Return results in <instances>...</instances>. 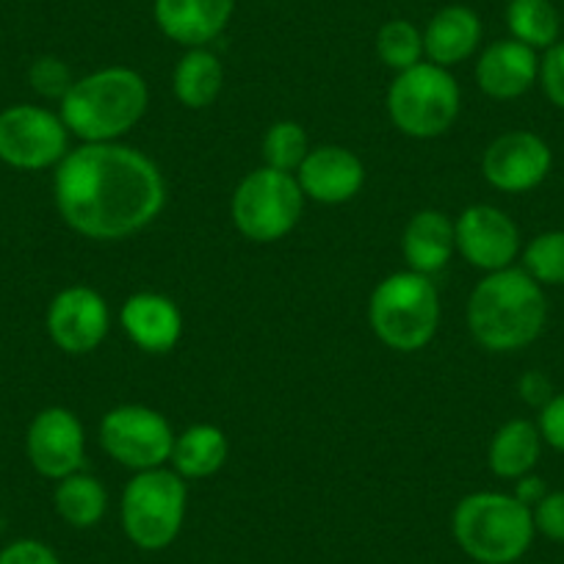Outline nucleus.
I'll return each instance as SVG.
<instances>
[{"mask_svg":"<svg viewBox=\"0 0 564 564\" xmlns=\"http://www.w3.org/2000/svg\"><path fill=\"white\" fill-rule=\"evenodd\" d=\"M238 0H155L153 18L166 40L183 47H208L236 14Z\"/></svg>","mask_w":564,"mask_h":564,"instance_id":"f3484780","label":"nucleus"},{"mask_svg":"<svg viewBox=\"0 0 564 564\" xmlns=\"http://www.w3.org/2000/svg\"><path fill=\"white\" fill-rule=\"evenodd\" d=\"M29 80H31V89H34L36 95L47 97V100H62V97L69 91V86L75 84L73 69L56 56L36 58L29 69Z\"/></svg>","mask_w":564,"mask_h":564,"instance_id":"c85d7f7f","label":"nucleus"},{"mask_svg":"<svg viewBox=\"0 0 564 564\" xmlns=\"http://www.w3.org/2000/svg\"><path fill=\"white\" fill-rule=\"evenodd\" d=\"M540 86L547 100L564 111V42L547 47L540 58Z\"/></svg>","mask_w":564,"mask_h":564,"instance_id":"c756f323","label":"nucleus"},{"mask_svg":"<svg viewBox=\"0 0 564 564\" xmlns=\"http://www.w3.org/2000/svg\"><path fill=\"white\" fill-rule=\"evenodd\" d=\"M108 305L100 291L89 285H69L53 296L47 307V333L67 355H89L108 338Z\"/></svg>","mask_w":564,"mask_h":564,"instance_id":"ddd939ff","label":"nucleus"},{"mask_svg":"<svg viewBox=\"0 0 564 564\" xmlns=\"http://www.w3.org/2000/svg\"><path fill=\"white\" fill-rule=\"evenodd\" d=\"M53 197L75 232L91 241H122L159 219L166 181L141 150L102 141L64 155L53 177Z\"/></svg>","mask_w":564,"mask_h":564,"instance_id":"f257e3e1","label":"nucleus"},{"mask_svg":"<svg viewBox=\"0 0 564 564\" xmlns=\"http://www.w3.org/2000/svg\"><path fill=\"white\" fill-rule=\"evenodd\" d=\"M0 564H62V558L40 540H14L0 551Z\"/></svg>","mask_w":564,"mask_h":564,"instance_id":"2f4dec72","label":"nucleus"},{"mask_svg":"<svg viewBox=\"0 0 564 564\" xmlns=\"http://www.w3.org/2000/svg\"><path fill=\"white\" fill-rule=\"evenodd\" d=\"M221 86H225V67L208 47H188L172 73L175 97L192 111L214 106L216 97L221 95Z\"/></svg>","mask_w":564,"mask_h":564,"instance_id":"4be33fe9","label":"nucleus"},{"mask_svg":"<svg viewBox=\"0 0 564 564\" xmlns=\"http://www.w3.org/2000/svg\"><path fill=\"white\" fill-rule=\"evenodd\" d=\"M553 153L542 135L531 130H509L490 141L481 155V175L503 194H525L551 175Z\"/></svg>","mask_w":564,"mask_h":564,"instance_id":"9b49d317","label":"nucleus"},{"mask_svg":"<svg viewBox=\"0 0 564 564\" xmlns=\"http://www.w3.org/2000/svg\"><path fill=\"white\" fill-rule=\"evenodd\" d=\"M457 232V252L474 269L501 271L518 260L520 230L512 216L503 214L496 205H470L454 221Z\"/></svg>","mask_w":564,"mask_h":564,"instance_id":"4468645a","label":"nucleus"},{"mask_svg":"<svg viewBox=\"0 0 564 564\" xmlns=\"http://www.w3.org/2000/svg\"><path fill=\"white\" fill-rule=\"evenodd\" d=\"M69 130L62 117L40 106L0 111V161L14 170L40 172L62 164L69 153Z\"/></svg>","mask_w":564,"mask_h":564,"instance_id":"9d476101","label":"nucleus"},{"mask_svg":"<svg viewBox=\"0 0 564 564\" xmlns=\"http://www.w3.org/2000/svg\"><path fill=\"white\" fill-rule=\"evenodd\" d=\"M53 507H56L58 518L73 529H91L106 514L108 492L95 476L78 470L58 481L56 492H53Z\"/></svg>","mask_w":564,"mask_h":564,"instance_id":"b1692460","label":"nucleus"},{"mask_svg":"<svg viewBox=\"0 0 564 564\" xmlns=\"http://www.w3.org/2000/svg\"><path fill=\"white\" fill-rule=\"evenodd\" d=\"M509 36L531 51H547L562 34V14L553 0H509L507 3Z\"/></svg>","mask_w":564,"mask_h":564,"instance_id":"393cba45","label":"nucleus"},{"mask_svg":"<svg viewBox=\"0 0 564 564\" xmlns=\"http://www.w3.org/2000/svg\"><path fill=\"white\" fill-rule=\"evenodd\" d=\"M523 271L545 285H564V230H547L523 249Z\"/></svg>","mask_w":564,"mask_h":564,"instance_id":"cd10ccee","label":"nucleus"},{"mask_svg":"<svg viewBox=\"0 0 564 564\" xmlns=\"http://www.w3.org/2000/svg\"><path fill=\"white\" fill-rule=\"evenodd\" d=\"M377 56L393 73L423 62V31L410 20H388L377 34Z\"/></svg>","mask_w":564,"mask_h":564,"instance_id":"a878e982","label":"nucleus"},{"mask_svg":"<svg viewBox=\"0 0 564 564\" xmlns=\"http://www.w3.org/2000/svg\"><path fill=\"white\" fill-rule=\"evenodd\" d=\"M452 534L479 564H514L534 542V514L509 492H470L454 507Z\"/></svg>","mask_w":564,"mask_h":564,"instance_id":"20e7f679","label":"nucleus"},{"mask_svg":"<svg viewBox=\"0 0 564 564\" xmlns=\"http://www.w3.org/2000/svg\"><path fill=\"white\" fill-rule=\"evenodd\" d=\"M373 335L395 351H421L441 327V296L432 276L417 271H395L373 289L368 302Z\"/></svg>","mask_w":564,"mask_h":564,"instance_id":"39448f33","label":"nucleus"},{"mask_svg":"<svg viewBox=\"0 0 564 564\" xmlns=\"http://www.w3.org/2000/svg\"><path fill=\"white\" fill-rule=\"evenodd\" d=\"M307 153H311V141H307L305 128L300 122H294V119H280V122H274L265 130L263 161L271 170L296 175V170H300Z\"/></svg>","mask_w":564,"mask_h":564,"instance_id":"bb28decb","label":"nucleus"},{"mask_svg":"<svg viewBox=\"0 0 564 564\" xmlns=\"http://www.w3.org/2000/svg\"><path fill=\"white\" fill-rule=\"evenodd\" d=\"M302 194L313 203L344 205L360 194L366 183V166L351 150L340 144H322L305 155L296 170Z\"/></svg>","mask_w":564,"mask_h":564,"instance_id":"2eb2a0df","label":"nucleus"},{"mask_svg":"<svg viewBox=\"0 0 564 564\" xmlns=\"http://www.w3.org/2000/svg\"><path fill=\"white\" fill-rule=\"evenodd\" d=\"M518 393L525 404L531 406H545L547 401L553 399V388H551V379L545 377L542 371H525L518 382Z\"/></svg>","mask_w":564,"mask_h":564,"instance_id":"72a5a7b5","label":"nucleus"},{"mask_svg":"<svg viewBox=\"0 0 564 564\" xmlns=\"http://www.w3.org/2000/svg\"><path fill=\"white\" fill-rule=\"evenodd\" d=\"M172 423L144 404H122L106 412L100 423V446L117 465L130 470L164 468L175 448Z\"/></svg>","mask_w":564,"mask_h":564,"instance_id":"1a4fd4ad","label":"nucleus"},{"mask_svg":"<svg viewBox=\"0 0 564 564\" xmlns=\"http://www.w3.org/2000/svg\"><path fill=\"white\" fill-rule=\"evenodd\" d=\"M388 117L410 139H437L459 119L463 91L446 67L421 62L395 73L388 89Z\"/></svg>","mask_w":564,"mask_h":564,"instance_id":"423d86ee","label":"nucleus"},{"mask_svg":"<svg viewBox=\"0 0 564 564\" xmlns=\"http://www.w3.org/2000/svg\"><path fill=\"white\" fill-rule=\"evenodd\" d=\"M305 199L296 175L260 166L249 172L232 192V225L249 241L274 243L300 225Z\"/></svg>","mask_w":564,"mask_h":564,"instance_id":"6e6552de","label":"nucleus"},{"mask_svg":"<svg viewBox=\"0 0 564 564\" xmlns=\"http://www.w3.org/2000/svg\"><path fill=\"white\" fill-rule=\"evenodd\" d=\"M485 25L470 7L452 3L435 12L423 29V56L437 67H457L468 62L481 45Z\"/></svg>","mask_w":564,"mask_h":564,"instance_id":"6ab92c4d","label":"nucleus"},{"mask_svg":"<svg viewBox=\"0 0 564 564\" xmlns=\"http://www.w3.org/2000/svg\"><path fill=\"white\" fill-rule=\"evenodd\" d=\"M540 454L542 435L536 430V423L525 421V417H514L492 435L487 463H490V470L498 479L518 481L520 476L531 474L536 468Z\"/></svg>","mask_w":564,"mask_h":564,"instance_id":"412c9836","label":"nucleus"},{"mask_svg":"<svg viewBox=\"0 0 564 564\" xmlns=\"http://www.w3.org/2000/svg\"><path fill=\"white\" fill-rule=\"evenodd\" d=\"M536 430H540L542 443L564 454V393H553V399L542 406Z\"/></svg>","mask_w":564,"mask_h":564,"instance_id":"473e14b6","label":"nucleus"},{"mask_svg":"<svg viewBox=\"0 0 564 564\" xmlns=\"http://www.w3.org/2000/svg\"><path fill=\"white\" fill-rule=\"evenodd\" d=\"M547 322L545 291L523 269L490 271L468 300V329L487 351L525 349L542 335Z\"/></svg>","mask_w":564,"mask_h":564,"instance_id":"f03ea898","label":"nucleus"},{"mask_svg":"<svg viewBox=\"0 0 564 564\" xmlns=\"http://www.w3.org/2000/svg\"><path fill=\"white\" fill-rule=\"evenodd\" d=\"M401 252H404L406 269L417 274H437L452 263L457 252V232L454 221L443 210L426 208L410 216L401 236Z\"/></svg>","mask_w":564,"mask_h":564,"instance_id":"aec40b11","label":"nucleus"},{"mask_svg":"<svg viewBox=\"0 0 564 564\" xmlns=\"http://www.w3.org/2000/svg\"><path fill=\"white\" fill-rule=\"evenodd\" d=\"M31 465L45 479H67L84 468L86 435L84 423L67 406H47L36 412L25 437Z\"/></svg>","mask_w":564,"mask_h":564,"instance_id":"f8f14e48","label":"nucleus"},{"mask_svg":"<svg viewBox=\"0 0 564 564\" xmlns=\"http://www.w3.org/2000/svg\"><path fill=\"white\" fill-rule=\"evenodd\" d=\"M227 454H230V446L219 426L194 423L183 435L175 437L170 463L175 465V474L183 479H208L225 468Z\"/></svg>","mask_w":564,"mask_h":564,"instance_id":"5701e85b","label":"nucleus"},{"mask_svg":"<svg viewBox=\"0 0 564 564\" xmlns=\"http://www.w3.org/2000/svg\"><path fill=\"white\" fill-rule=\"evenodd\" d=\"M148 80L130 67H102L84 75L62 97V122L84 144L122 139L148 113Z\"/></svg>","mask_w":564,"mask_h":564,"instance_id":"7ed1b4c3","label":"nucleus"},{"mask_svg":"<svg viewBox=\"0 0 564 564\" xmlns=\"http://www.w3.org/2000/svg\"><path fill=\"white\" fill-rule=\"evenodd\" d=\"M540 84V56L518 40H498L476 58V86L492 100H518Z\"/></svg>","mask_w":564,"mask_h":564,"instance_id":"dca6fc26","label":"nucleus"},{"mask_svg":"<svg viewBox=\"0 0 564 564\" xmlns=\"http://www.w3.org/2000/svg\"><path fill=\"white\" fill-rule=\"evenodd\" d=\"M512 496L518 498L520 503H525V507H529V509H534L536 503H540L542 498L547 496V487H545V481L540 479V476L525 474V476H520L518 481H514V492H512Z\"/></svg>","mask_w":564,"mask_h":564,"instance_id":"f704fd0d","label":"nucleus"},{"mask_svg":"<svg viewBox=\"0 0 564 564\" xmlns=\"http://www.w3.org/2000/svg\"><path fill=\"white\" fill-rule=\"evenodd\" d=\"M534 529L553 542H564V490L547 492L534 509Z\"/></svg>","mask_w":564,"mask_h":564,"instance_id":"7c9ffc66","label":"nucleus"},{"mask_svg":"<svg viewBox=\"0 0 564 564\" xmlns=\"http://www.w3.org/2000/svg\"><path fill=\"white\" fill-rule=\"evenodd\" d=\"M188 487L175 470H139L128 481L119 503L122 531L141 551H164L186 523Z\"/></svg>","mask_w":564,"mask_h":564,"instance_id":"0eeeda50","label":"nucleus"},{"mask_svg":"<svg viewBox=\"0 0 564 564\" xmlns=\"http://www.w3.org/2000/svg\"><path fill=\"white\" fill-rule=\"evenodd\" d=\"M119 322L124 335L148 355H166L183 335V316L175 302L153 291L128 296L119 311Z\"/></svg>","mask_w":564,"mask_h":564,"instance_id":"a211bd4d","label":"nucleus"}]
</instances>
